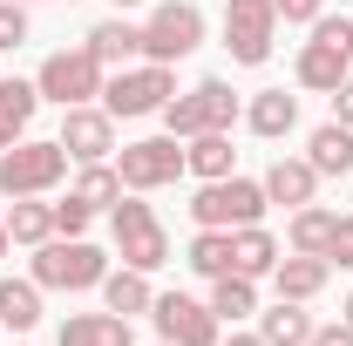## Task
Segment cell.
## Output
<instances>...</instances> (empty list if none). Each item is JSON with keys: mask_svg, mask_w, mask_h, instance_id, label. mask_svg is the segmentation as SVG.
I'll list each match as a JSON object with an SVG mask.
<instances>
[{"mask_svg": "<svg viewBox=\"0 0 353 346\" xmlns=\"http://www.w3.org/2000/svg\"><path fill=\"white\" fill-rule=\"evenodd\" d=\"M285 258L279 252V238L265 231V224H238L231 231V272H245V278H272V265Z\"/></svg>", "mask_w": 353, "mask_h": 346, "instance_id": "d6986e66", "label": "cell"}, {"mask_svg": "<svg viewBox=\"0 0 353 346\" xmlns=\"http://www.w3.org/2000/svg\"><path fill=\"white\" fill-rule=\"evenodd\" d=\"M7 238L28 245V252L48 245V238H54V204H41V197H14V204H7Z\"/></svg>", "mask_w": 353, "mask_h": 346, "instance_id": "484cf974", "label": "cell"}, {"mask_svg": "<svg viewBox=\"0 0 353 346\" xmlns=\"http://www.w3.org/2000/svg\"><path fill=\"white\" fill-rule=\"evenodd\" d=\"M333 224H340V211H326V204L312 197V204H299V211H292V224H285V245H292V252H312V258H326V238H333Z\"/></svg>", "mask_w": 353, "mask_h": 346, "instance_id": "cb8c5ba5", "label": "cell"}, {"mask_svg": "<svg viewBox=\"0 0 353 346\" xmlns=\"http://www.w3.org/2000/svg\"><path fill=\"white\" fill-rule=\"evenodd\" d=\"M231 123H238V95H231V82H218V75L197 82L190 95H170V102H163V130L183 136V143L204 136V130H231Z\"/></svg>", "mask_w": 353, "mask_h": 346, "instance_id": "30bf717a", "label": "cell"}, {"mask_svg": "<svg viewBox=\"0 0 353 346\" xmlns=\"http://www.w3.org/2000/svg\"><path fill=\"white\" fill-rule=\"evenodd\" d=\"M340 319H347V326H353V292H347V305H340Z\"/></svg>", "mask_w": 353, "mask_h": 346, "instance_id": "f35d334b", "label": "cell"}, {"mask_svg": "<svg viewBox=\"0 0 353 346\" xmlns=\"http://www.w3.org/2000/svg\"><path fill=\"white\" fill-rule=\"evenodd\" d=\"M116 7H136V0H116Z\"/></svg>", "mask_w": 353, "mask_h": 346, "instance_id": "ab89813d", "label": "cell"}, {"mask_svg": "<svg viewBox=\"0 0 353 346\" xmlns=\"http://www.w3.org/2000/svg\"><path fill=\"white\" fill-rule=\"evenodd\" d=\"M279 41V7L272 0H224V54L238 68H265Z\"/></svg>", "mask_w": 353, "mask_h": 346, "instance_id": "9c48e42d", "label": "cell"}, {"mask_svg": "<svg viewBox=\"0 0 353 346\" xmlns=\"http://www.w3.org/2000/svg\"><path fill=\"white\" fill-rule=\"evenodd\" d=\"M88 54H95L102 68H130V61H143V28L123 21V14H109V21L88 28Z\"/></svg>", "mask_w": 353, "mask_h": 346, "instance_id": "2e32d148", "label": "cell"}, {"mask_svg": "<svg viewBox=\"0 0 353 346\" xmlns=\"http://www.w3.org/2000/svg\"><path fill=\"white\" fill-rule=\"evenodd\" d=\"M245 123H252V136H265V143L292 136V130H299V95H285V88H259V95L245 102Z\"/></svg>", "mask_w": 353, "mask_h": 346, "instance_id": "ac0fdd59", "label": "cell"}, {"mask_svg": "<svg viewBox=\"0 0 353 346\" xmlns=\"http://www.w3.org/2000/svg\"><path fill=\"white\" fill-rule=\"evenodd\" d=\"M211 312H218L224 326L252 319V312H259V278H245V272H224V278H211Z\"/></svg>", "mask_w": 353, "mask_h": 346, "instance_id": "4316f807", "label": "cell"}, {"mask_svg": "<svg viewBox=\"0 0 353 346\" xmlns=\"http://www.w3.org/2000/svg\"><path fill=\"white\" fill-rule=\"evenodd\" d=\"M157 346H170V340H157Z\"/></svg>", "mask_w": 353, "mask_h": 346, "instance_id": "60d3db41", "label": "cell"}, {"mask_svg": "<svg viewBox=\"0 0 353 346\" xmlns=\"http://www.w3.org/2000/svg\"><path fill=\"white\" fill-rule=\"evenodd\" d=\"M306 346H353V326H347V319H340V326H312Z\"/></svg>", "mask_w": 353, "mask_h": 346, "instance_id": "e575fe53", "label": "cell"}, {"mask_svg": "<svg viewBox=\"0 0 353 346\" xmlns=\"http://www.w3.org/2000/svg\"><path fill=\"white\" fill-rule=\"evenodd\" d=\"M183 265H190L197 278H224V272H231V231H197Z\"/></svg>", "mask_w": 353, "mask_h": 346, "instance_id": "f546056e", "label": "cell"}, {"mask_svg": "<svg viewBox=\"0 0 353 346\" xmlns=\"http://www.w3.org/2000/svg\"><path fill=\"white\" fill-rule=\"evenodd\" d=\"M306 163L319 170V183H326V176H347L353 170V130L347 123H319V130L306 136Z\"/></svg>", "mask_w": 353, "mask_h": 346, "instance_id": "44dd1931", "label": "cell"}, {"mask_svg": "<svg viewBox=\"0 0 353 346\" xmlns=\"http://www.w3.org/2000/svg\"><path fill=\"white\" fill-rule=\"evenodd\" d=\"M259 183H265V197H272V204H285V211H299V204L319 197V170H312L306 156H279Z\"/></svg>", "mask_w": 353, "mask_h": 346, "instance_id": "e0dca14e", "label": "cell"}, {"mask_svg": "<svg viewBox=\"0 0 353 346\" xmlns=\"http://www.w3.org/2000/svg\"><path fill=\"white\" fill-rule=\"evenodd\" d=\"M88 217H95V211L68 190V204H54V238H88Z\"/></svg>", "mask_w": 353, "mask_h": 346, "instance_id": "4dcf8cb0", "label": "cell"}, {"mask_svg": "<svg viewBox=\"0 0 353 346\" xmlns=\"http://www.w3.org/2000/svg\"><path fill=\"white\" fill-rule=\"evenodd\" d=\"M326 265L353 272V217H340V224H333V238H326Z\"/></svg>", "mask_w": 353, "mask_h": 346, "instance_id": "d6a6232c", "label": "cell"}, {"mask_svg": "<svg viewBox=\"0 0 353 346\" xmlns=\"http://www.w3.org/2000/svg\"><path fill=\"white\" fill-rule=\"evenodd\" d=\"M259 340L265 346H306L312 340V312L299 299H279L272 312H259Z\"/></svg>", "mask_w": 353, "mask_h": 346, "instance_id": "d4e9b609", "label": "cell"}, {"mask_svg": "<svg viewBox=\"0 0 353 346\" xmlns=\"http://www.w3.org/2000/svg\"><path fill=\"white\" fill-rule=\"evenodd\" d=\"M272 7H279V21H285V28H312V21L326 14V0H272Z\"/></svg>", "mask_w": 353, "mask_h": 346, "instance_id": "836d02e7", "label": "cell"}, {"mask_svg": "<svg viewBox=\"0 0 353 346\" xmlns=\"http://www.w3.org/2000/svg\"><path fill=\"white\" fill-rule=\"evenodd\" d=\"M75 197H82L88 211H116V204H123V170H116V163H82Z\"/></svg>", "mask_w": 353, "mask_h": 346, "instance_id": "f1b7e54d", "label": "cell"}, {"mask_svg": "<svg viewBox=\"0 0 353 346\" xmlns=\"http://www.w3.org/2000/svg\"><path fill=\"white\" fill-rule=\"evenodd\" d=\"M34 109H41V88L34 82H0V150H14L28 136Z\"/></svg>", "mask_w": 353, "mask_h": 346, "instance_id": "603a6c76", "label": "cell"}, {"mask_svg": "<svg viewBox=\"0 0 353 346\" xmlns=\"http://www.w3.org/2000/svg\"><path fill=\"white\" fill-rule=\"evenodd\" d=\"M170 95H176V75L163 61H130V68H116V75L102 82V109H109L116 123H136V116H163Z\"/></svg>", "mask_w": 353, "mask_h": 346, "instance_id": "277c9868", "label": "cell"}, {"mask_svg": "<svg viewBox=\"0 0 353 346\" xmlns=\"http://www.w3.org/2000/svg\"><path fill=\"white\" fill-rule=\"evenodd\" d=\"M102 82H109V68L82 48H54L41 61V75H34V88H41V102H61V109H75V102H95L102 95Z\"/></svg>", "mask_w": 353, "mask_h": 346, "instance_id": "ba28073f", "label": "cell"}, {"mask_svg": "<svg viewBox=\"0 0 353 346\" xmlns=\"http://www.w3.org/2000/svg\"><path fill=\"white\" fill-rule=\"evenodd\" d=\"M197 48H204V7H197V0H163V7L143 21V61L176 68V61L197 54Z\"/></svg>", "mask_w": 353, "mask_h": 346, "instance_id": "52a82bcc", "label": "cell"}, {"mask_svg": "<svg viewBox=\"0 0 353 346\" xmlns=\"http://www.w3.org/2000/svg\"><path fill=\"white\" fill-rule=\"evenodd\" d=\"M292 75H299V88H312V95H333V88L353 75V21L347 14H319V21H312V41L299 48Z\"/></svg>", "mask_w": 353, "mask_h": 346, "instance_id": "6da1fadb", "label": "cell"}, {"mask_svg": "<svg viewBox=\"0 0 353 346\" xmlns=\"http://www.w3.org/2000/svg\"><path fill=\"white\" fill-rule=\"evenodd\" d=\"M61 176H68V150H61V143L21 136L14 150H0V190H7V197H48Z\"/></svg>", "mask_w": 353, "mask_h": 346, "instance_id": "5b68a950", "label": "cell"}, {"mask_svg": "<svg viewBox=\"0 0 353 346\" xmlns=\"http://www.w3.org/2000/svg\"><path fill=\"white\" fill-rule=\"evenodd\" d=\"M224 346H265V340H259V333H231Z\"/></svg>", "mask_w": 353, "mask_h": 346, "instance_id": "8d00e7d4", "label": "cell"}, {"mask_svg": "<svg viewBox=\"0 0 353 346\" xmlns=\"http://www.w3.org/2000/svg\"><path fill=\"white\" fill-rule=\"evenodd\" d=\"M116 170H123V190H136V197H143V190H163V183H176V176H190L183 170V136H143V143H123V163H116Z\"/></svg>", "mask_w": 353, "mask_h": 346, "instance_id": "8fae6325", "label": "cell"}, {"mask_svg": "<svg viewBox=\"0 0 353 346\" xmlns=\"http://www.w3.org/2000/svg\"><path fill=\"white\" fill-rule=\"evenodd\" d=\"M7 245H14V238H7V211H0V258H7Z\"/></svg>", "mask_w": 353, "mask_h": 346, "instance_id": "74e56055", "label": "cell"}, {"mask_svg": "<svg viewBox=\"0 0 353 346\" xmlns=\"http://www.w3.org/2000/svg\"><path fill=\"white\" fill-rule=\"evenodd\" d=\"M157 333L170 346H224V319L211 312V299H190V292H157L150 305Z\"/></svg>", "mask_w": 353, "mask_h": 346, "instance_id": "7c38bea8", "label": "cell"}, {"mask_svg": "<svg viewBox=\"0 0 353 346\" xmlns=\"http://www.w3.org/2000/svg\"><path fill=\"white\" fill-rule=\"evenodd\" d=\"M326 278H333V265L312 258V252H292V258L272 265V292H279V299H299V305L319 299V292H326Z\"/></svg>", "mask_w": 353, "mask_h": 346, "instance_id": "5bb4252c", "label": "cell"}, {"mask_svg": "<svg viewBox=\"0 0 353 346\" xmlns=\"http://www.w3.org/2000/svg\"><path fill=\"white\" fill-rule=\"evenodd\" d=\"M75 163H109V150H116V116L102 109V102H75V109H61V136H54Z\"/></svg>", "mask_w": 353, "mask_h": 346, "instance_id": "4fadbf2b", "label": "cell"}, {"mask_svg": "<svg viewBox=\"0 0 353 346\" xmlns=\"http://www.w3.org/2000/svg\"><path fill=\"white\" fill-rule=\"evenodd\" d=\"M21 41H28V7L0 0V48H21Z\"/></svg>", "mask_w": 353, "mask_h": 346, "instance_id": "1f68e13d", "label": "cell"}, {"mask_svg": "<svg viewBox=\"0 0 353 346\" xmlns=\"http://www.w3.org/2000/svg\"><path fill=\"white\" fill-rule=\"evenodd\" d=\"M272 211V197H265L259 176H218V183H197V197H190V224L197 231H238V224H259Z\"/></svg>", "mask_w": 353, "mask_h": 346, "instance_id": "7a4b0ae2", "label": "cell"}, {"mask_svg": "<svg viewBox=\"0 0 353 346\" xmlns=\"http://www.w3.org/2000/svg\"><path fill=\"white\" fill-rule=\"evenodd\" d=\"M333 123H347V130H353V75L333 88Z\"/></svg>", "mask_w": 353, "mask_h": 346, "instance_id": "d590c367", "label": "cell"}, {"mask_svg": "<svg viewBox=\"0 0 353 346\" xmlns=\"http://www.w3.org/2000/svg\"><path fill=\"white\" fill-rule=\"evenodd\" d=\"M95 292H102V305H109V312H123V319H136V312H150V305H157V292H150V272H136V265L109 272Z\"/></svg>", "mask_w": 353, "mask_h": 346, "instance_id": "7402d4cb", "label": "cell"}, {"mask_svg": "<svg viewBox=\"0 0 353 346\" xmlns=\"http://www.w3.org/2000/svg\"><path fill=\"white\" fill-rule=\"evenodd\" d=\"M231 163H238V150H231V130H204L183 143V170L197 176V183H218V176H231Z\"/></svg>", "mask_w": 353, "mask_h": 346, "instance_id": "ffe728a7", "label": "cell"}, {"mask_svg": "<svg viewBox=\"0 0 353 346\" xmlns=\"http://www.w3.org/2000/svg\"><path fill=\"white\" fill-rule=\"evenodd\" d=\"M109 278V258L88 238H48L34 245V285L41 292H95Z\"/></svg>", "mask_w": 353, "mask_h": 346, "instance_id": "3957f363", "label": "cell"}, {"mask_svg": "<svg viewBox=\"0 0 353 346\" xmlns=\"http://www.w3.org/2000/svg\"><path fill=\"white\" fill-rule=\"evenodd\" d=\"M54 346H136L130 319L123 312H75V319H61V333H54Z\"/></svg>", "mask_w": 353, "mask_h": 346, "instance_id": "9a60e30c", "label": "cell"}, {"mask_svg": "<svg viewBox=\"0 0 353 346\" xmlns=\"http://www.w3.org/2000/svg\"><path fill=\"white\" fill-rule=\"evenodd\" d=\"M109 238H116V258L136 265V272L170 265V231H163V217L150 211V204H136V197H123V204L109 211Z\"/></svg>", "mask_w": 353, "mask_h": 346, "instance_id": "8992f818", "label": "cell"}, {"mask_svg": "<svg viewBox=\"0 0 353 346\" xmlns=\"http://www.w3.org/2000/svg\"><path fill=\"white\" fill-rule=\"evenodd\" d=\"M41 319V285L34 278H0V326L7 333H28Z\"/></svg>", "mask_w": 353, "mask_h": 346, "instance_id": "83f0119b", "label": "cell"}]
</instances>
